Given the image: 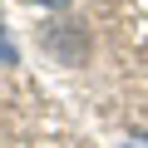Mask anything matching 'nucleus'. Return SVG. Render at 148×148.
<instances>
[{"mask_svg": "<svg viewBox=\"0 0 148 148\" xmlns=\"http://www.w3.org/2000/svg\"><path fill=\"white\" fill-rule=\"evenodd\" d=\"M40 5H69V0H40Z\"/></svg>", "mask_w": 148, "mask_h": 148, "instance_id": "obj_1", "label": "nucleus"}, {"mask_svg": "<svg viewBox=\"0 0 148 148\" xmlns=\"http://www.w3.org/2000/svg\"><path fill=\"white\" fill-rule=\"evenodd\" d=\"M128 148H148V138H138V143H128Z\"/></svg>", "mask_w": 148, "mask_h": 148, "instance_id": "obj_2", "label": "nucleus"}, {"mask_svg": "<svg viewBox=\"0 0 148 148\" xmlns=\"http://www.w3.org/2000/svg\"><path fill=\"white\" fill-rule=\"evenodd\" d=\"M0 54H10V49H5V40H0Z\"/></svg>", "mask_w": 148, "mask_h": 148, "instance_id": "obj_3", "label": "nucleus"}]
</instances>
